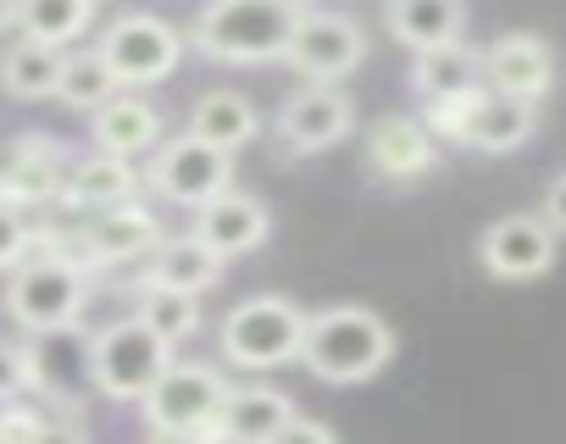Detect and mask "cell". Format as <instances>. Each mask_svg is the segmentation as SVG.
<instances>
[{"mask_svg": "<svg viewBox=\"0 0 566 444\" xmlns=\"http://www.w3.org/2000/svg\"><path fill=\"white\" fill-rule=\"evenodd\" d=\"M295 23H301L295 0H211L195 18V45L211 62L255 67V62H277L290 51Z\"/></svg>", "mask_w": 566, "mask_h": 444, "instance_id": "6da1fadb", "label": "cell"}, {"mask_svg": "<svg viewBox=\"0 0 566 444\" xmlns=\"http://www.w3.org/2000/svg\"><path fill=\"white\" fill-rule=\"evenodd\" d=\"M389 356H395V334L367 306H334V311H317L306 323L301 361L323 383H367L389 367Z\"/></svg>", "mask_w": 566, "mask_h": 444, "instance_id": "7a4b0ae2", "label": "cell"}, {"mask_svg": "<svg viewBox=\"0 0 566 444\" xmlns=\"http://www.w3.org/2000/svg\"><path fill=\"white\" fill-rule=\"evenodd\" d=\"M306 311L290 300V295H255V300H239L228 317H222V356L233 367H283L295 361L301 345H306Z\"/></svg>", "mask_w": 566, "mask_h": 444, "instance_id": "3957f363", "label": "cell"}, {"mask_svg": "<svg viewBox=\"0 0 566 444\" xmlns=\"http://www.w3.org/2000/svg\"><path fill=\"white\" fill-rule=\"evenodd\" d=\"M90 300V278L78 262L67 256H34L12 273V289H7V311L29 328V334H62V328H78V311Z\"/></svg>", "mask_w": 566, "mask_h": 444, "instance_id": "277c9868", "label": "cell"}, {"mask_svg": "<svg viewBox=\"0 0 566 444\" xmlns=\"http://www.w3.org/2000/svg\"><path fill=\"white\" fill-rule=\"evenodd\" d=\"M167 367H172V361H167V345H161L139 317L112 323V328L90 345V378H95V389H106V394H117V400H145L150 383H156Z\"/></svg>", "mask_w": 566, "mask_h": 444, "instance_id": "5b68a950", "label": "cell"}, {"mask_svg": "<svg viewBox=\"0 0 566 444\" xmlns=\"http://www.w3.org/2000/svg\"><path fill=\"white\" fill-rule=\"evenodd\" d=\"M222 400H228V383L222 372L211 367H167L150 394H145V422L156 433H195V438H211L217 416H222Z\"/></svg>", "mask_w": 566, "mask_h": 444, "instance_id": "8992f818", "label": "cell"}, {"mask_svg": "<svg viewBox=\"0 0 566 444\" xmlns=\"http://www.w3.org/2000/svg\"><path fill=\"white\" fill-rule=\"evenodd\" d=\"M178 56H184L178 29H167L150 12H128L101 34V62L112 67L117 84H161L178 67Z\"/></svg>", "mask_w": 566, "mask_h": 444, "instance_id": "52a82bcc", "label": "cell"}, {"mask_svg": "<svg viewBox=\"0 0 566 444\" xmlns=\"http://www.w3.org/2000/svg\"><path fill=\"white\" fill-rule=\"evenodd\" d=\"M150 183L172 200V205H206L217 194L233 189V156L195 139V134H178L156 150L150 161Z\"/></svg>", "mask_w": 566, "mask_h": 444, "instance_id": "ba28073f", "label": "cell"}, {"mask_svg": "<svg viewBox=\"0 0 566 444\" xmlns=\"http://www.w3.org/2000/svg\"><path fill=\"white\" fill-rule=\"evenodd\" d=\"M478 262L489 267V278L500 284H533L555 267V229L533 211H511L500 222H489L478 240Z\"/></svg>", "mask_w": 566, "mask_h": 444, "instance_id": "9c48e42d", "label": "cell"}, {"mask_svg": "<svg viewBox=\"0 0 566 444\" xmlns=\"http://www.w3.org/2000/svg\"><path fill=\"white\" fill-rule=\"evenodd\" d=\"M283 56L295 62V73H301L306 84H334V78H345V73L361 67L367 34H361V23L345 18V12H301L295 40H290V51H283Z\"/></svg>", "mask_w": 566, "mask_h": 444, "instance_id": "30bf717a", "label": "cell"}, {"mask_svg": "<svg viewBox=\"0 0 566 444\" xmlns=\"http://www.w3.org/2000/svg\"><path fill=\"white\" fill-rule=\"evenodd\" d=\"M350 123H356V112H350V101L334 84H306V89H295L290 101H283V112H277L283 145L301 150V156L334 150L350 134Z\"/></svg>", "mask_w": 566, "mask_h": 444, "instance_id": "8fae6325", "label": "cell"}, {"mask_svg": "<svg viewBox=\"0 0 566 444\" xmlns=\"http://www.w3.org/2000/svg\"><path fill=\"white\" fill-rule=\"evenodd\" d=\"M483 78L494 95H511V101H538L549 84H555V56L538 34H505L489 45L483 56Z\"/></svg>", "mask_w": 566, "mask_h": 444, "instance_id": "7c38bea8", "label": "cell"}, {"mask_svg": "<svg viewBox=\"0 0 566 444\" xmlns=\"http://www.w3.org/2000/svg\"><path fill=\"white\" fill-rule=\"evenodd\" d=\"M266 229H272L266 205H261L255 194H239V189H228V194L206 200V205H200V216H195V240H200L206 251H217L222 262H228V256L255 251V245L266 240Z\"/></svg>", "mask_w": 566, "mask_h": 444, "instance_id": "4fadbf2b", "label": "cell"}, {"mask_svg": "<svg viewBox=\"0 0 566 444\" xmlns=\"http://www.w3.org/2000/svg\"><path fill=\"white\" fill-rule=\"evenodd\" d=\"M527 139H533V106L527 101H511V95H494V89H478V101L467 112L461 145L489 150V156H505V150L527 145Z\"/></svg>", "mask_w": 566, "mask_h": 444, "instance_id": "5bb4252c", "label": "cell"}, {"mask_svg": "<svg viewBox=\"0 0 566 444\" xmlns=\"http://www.w3.org/2000/svg\"><path fill=\"white\" fill-rule=\"evenodd\" d=\"M295 416L290 394L277 389H261V383H244V389H228L222 400V416L211 427V438H250V444H266L283 422Z\"/></svg>", "mask_w": 566, "mask_h": 444, "instance_id": "9a60e30c", "label": "cell"}, {"mask_svg": "<svg viewBox=\"0 0 566 444\" xmlns=\"http://www.w3.org/2000/svg\"><path fill=\"white\" fill-rule=\"evenodd\" d=\"M156 139H161V112L150 101H139V95H117V101H106L95 112V145L106 156L134 161V156L156 150Z\"/></svg>", "mask_w": 566, "mask_h": 444, "instance_id": "2e32d148", "label": "cell"}, {"mask_svg": "<svg viewBox=\"0 0 566 444\" xmlns=\"http://www.w3.org/2000/svg\"><path fill=\"white\" fill-rule=\"evenodd\" d=\"M84 245H90V262H134L161 245V229L145 205H112L90 222Z\"/></svg>", "mask_w": 566, "mask_h": 444, "instance_id": "e0dca14e", "label": "cell"}, {"mask_svg": "<svg viewBox=\"0 0 566 444\" xmlns=\"http://www.w3.org/2000/svg\"><path fill=\"white\" fill-rule=\"evenodd\" d=\"M222 278V256L206 251L195 234L189 240H167L156 245L150 267H145V289H172V295H200Z\"/></svg>", "mask_w": 566, "mask_h": 444, "instance_id": "ac0fdd59", "label": "cell"}, {"mask_svg": "<svg viewBox=\"0 0 566 444\" xmlns=\"http://www.w3.org/2000/svg\"><path fill=\"white\" fill-rule=\"evenodd\" d=\"M389 29L411 51L455 45L467 29V0H389Z\"/></svg>", "mask_w": 566, "mask_h": 444, "instance_id": "d6986e66", "label": "cell"}, {"mask_svg": "<svg viewBox=\"0 0 566 444\" xmlns=\"http://www.w3.org/2000/svg\"><path fill=\"white\" fill-rule=\"evenodd\" d=\"M411 84L422 101H450V95H472L483 89V56L467 51L461 40L455 45H433V51H417V67H411Z\"/></svg>", "mask_w": 566, "mask_h": 444, "instance_id": "ffe728a7", "label": "cell"}, {"mask_svg": "<svg viewBox=\"0 0 566 444\" xmlns=\"http://www.w3.org/2000/svg\"><path fill=\"white\" fill-rule=\"evenodd\" d=\"M367 156L389 178H417V172L433 167V134L417 117H384L373 128V139H367Z\"/></svg>", "mask_w": 566, "mask_h": 444, "instance_id": "44dd1931", "label": "cell"}, {"mask_svg": "<svg viewBox=\"0 0 566 444\" xmlns=\"http://www.w3.org/2000/svg\"><path fill=\"white\" fill-rule=\"evenodd\" d=\"M189 134L233 156L239 145L255 139V106H250L244 95H233V89H211V95L195 101V112H189Z\"/></svg>", "mask_w": 566, "mask_h": 444, "instance_id": "7402d4cb", "label": "cell"}, {"mask_svg": "<svg viewBox=\"0 0 566 444\" xmlns=\"http://www.w3.org/2000/svg\"><path fill=\"white\" fill-rule=\"evenodd\" d=\"M62 84V51L56 45H40V40H12L7 56H0V89L12 101H40V95H56Z\"/></svg>", "mask_w": 566, "mask_h": 444, "instance_id": "603a6c76", "label": "cell"}, {"mask_svg": "<svg viewBox=\"0 0 566 444\" xmlns=\"http://www.w3.org/2000/svg\"><path fill=\"white\" fill-rule=\"evenodd\" d=\"M134 189H139V178H134V161H123V156H90V161H78L73 172H67V194L78 200V205H95V211H112V205H128L134 200Z\"/></svg>", "mask_w": 566, "mask_h": 444, "instance_id": "cb8c5ba5", "label": "cell"}, {"mask_svg": "<svg viewBox=\"0 0 566 444\" xmlns=\"http://www.w3.org/2000/svg\"><path fill=\"white\" fill-rule=\"evenodd\" d=\"M95 18V0H18V23H23V40H40V45H67L90 29Z\"/></svg>", "mask_w": 566, "mask_h": 444, "instance_id": "d4e9b609", "label": "cell"}, {"mask_svg": "<svg viewBox=\"0 0 566 444\" xmlns=\"http://www.w3.org/2000/svg\"><path fill=\"white\" fill-rule=\"evenodd\" d=\"M67 183V172H62V161H56V150L51 145H23L7 167H0V189H7V200H45V194H56Z\"/></svg>", "mask_w": 566, "mask_h": 444, "instance_id": "484cf974", "label": "cell"}, {"mask_svg": "<svg viewBox=\"0 0 566 444\" xmlns=\"http://www.w3.org/2000/svg\"><path fill=\"white\" fill-rule=\"evenodd\" d=\"M117 78H112V67L101 62V51L95 56H62V84H56V95L73 106V112H101L106 101H117Z\"/></svg>", "mask_w": 566, "mask_h": 444, "instance_id": "4316f807", "label": "cell"}, {"mask_svg": "<svg viewBox=\"0 0 566 444\" xmlns=\"http://www.w3.org/2000/svg\"><path fill=\"white\" fill-rule=\"evenodd\" d=\"M134 317H139V323H145V328H150V334H156L167 350L200 328V306H195V295H172V289H145Z\"/></svg>", "mask_w": 566, "mask_h": 444, "instance_id": "83f0119b", "label": "cell"}, {"mask_svg": "<svg viewBox=\"0 0 566 444\" xmlns=\"http://www.w3.org/2000/svg\"><path fill=\"white\" fill-rule=\"evenodd\" d=\"M266 444H339V438H334V427H323V422H312V416H290Z\"/></svg>", "mask_w": 566, "mask_h": 444, "instance_id": "f1b7e54d", "label": "cell"}, {"mask_svg": "<svg viewBox=\"0 0 566 444\" xmlns=\"http://www.w3.org/2000/svg\"><path fill=\"white\" fill-rule=\"evenodd\" d=\"M538 216L549 222L555 234H566V172H560V178L549 183V194H544V211H538Z\"/></svg>", "mask_w": 566, "mask_h": 444, "instance_id": "f546056e", "label": "cell"}, {"mask_svg": "<svg viewBox=\"0 0 566 444\" xmlns=\"http://www.w3.org/2000/svg\"><path fill=\"white\" fill-rule=\"evenodd\" d=\"M29 444H78V433H67V427H45V422H40Z\"/></svg>", "mask_w": 566, "mask_h": 444, "instance_id": "4dcf8cb0", "label": "cell"}, {"mask_svg": "<svg viewBox=\"0 0 566 444\" xmlns=\"http://www.w3.org/2000/svg\"><path fill=\"white\" fill-rule=\"evenodd\" d=\"M156 444H211V438H195V433H161Z\"/></svg>", "mask_w": 566, "mask_h": 444, "instance_id": "1f68e13d", "label": "cell"}, {"mask_svg": "<svg viewBox=\"0 0 566 444\" xmlns=\"http://www.w3.org/2000/svg\"><path fill=\"white\" fill-rule=\"evenodd\" d=\"M211 444H250V438H211Z\"/></svg>", "mask_w": 566, "mask_h": 444, "instance_id": "d6a6232c", "label": "cell"}]
</instances>
